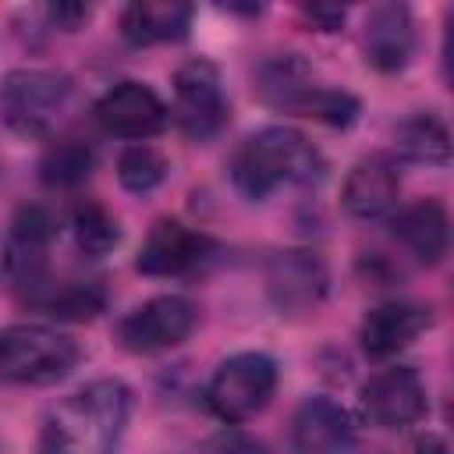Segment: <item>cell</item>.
Here are the masks:
<instances>
[{"instance_id":"cell-10","label":"cell","mask_w":454,"mask_h":454,"mask_svg":"<svg viewBox=\"0 0 454 454\" xmlns=\"http://www.w3.org/2000/svg\"><path fill=\"white\" fill-rule=\"evenodd\" d=\"M362 415L380 429H404L426 415V383L411 365H387L362 383Z\"/></svg>"},{"instance_id":"cell-12","label":"cell","mask_w":454,"mask_h":454,"mask_svg":"<svg viewBox=\"0 0 454 454\" xmlns=\"http://www.w3.org/2000/svg\"><path fill=\"white\" fill-rule=\"evenodd\" d=\"M326 287H330V273L316 252L287 248L266 262V294L273 309L287 316L312 312L326 298Z\"/></svg>"},{"instance_id":"cell-24","label":"cell","mask_w":454,"mask_h":454,"mask_svg":"<svg viewBox=\"0 0 454 454\" xmlns=\"http://www.w3.org/2000/svg\"><path fill=\"white\" fill-rule=\"evenodd\" d=\"M39 305L53 316V319H92L103 309V291L92 284H64L57 291H46L39 298Z\"/></svg>"},{"instance_id":"cell-13","label":"cell","mask_w":454,"mask_h":454,"mask_svg":"<svg viewBox=\"0 0 454 454\" xmlns=\"http://www.w3.org/2000/svg\"><path fill=\"white\" fill-rule=\"evenodd\" d=\"M209 252V238L184 227L181 220H156L138 248V273L145 277H181L188 270H195Z\"/></svg>"},{"instance_id":"cell-26","label":"cell","mask_w":454,"mask_h":454,"mask_svg":"<svg viewBox=\"0 0 454 454\" xmlns=\"http://www.w3.org/2000/svg\"><path fill=\"white\" fill-rule=\"evenodd\" d=\"M50 18L64 28H74L82 18H89V7L85 4H57V7H50Z\"/></svg>"},{"instance_id":"cell-1","label":"cell","mask_w":454,"mask_h":454,"mask_svg":"<svg viewBox=\"0 0 454 454\" xmlns=\"http://www.w3.org/2000/svg\"><path fill=\"white\" fill-rule=\"evenodd\" d=\"M131 415L121 380H92L67 394L39 429V454H117Z\"/></svg>"},{"instance_id":"cell-19","label":"cell","mask_w":454,"mask_h":454,"mask_svg":"<svg viewBox=\"0 0 454 454\" xmlns=\"http://www.w3.org/2000/svg\"><path fill=\"white\" fill-rule=\"evenodd\" d=\"M192 4L184 0H142L128 4L121 14V35L131 46H160L188 35Z\"/></svg>"},{"instance_id":"cell-23","label":"cell","mask_w":454,"mask_h":454,"mask_svg":"<svg viewBox=\"0 0 454 454\" xmlns=\"http://www.w3.org/2000/svg\"><path fill=\"white\" fill-rule=\"evenodd\" d=\"M117 177H121V184H124L128 192L145 195V192H153V188L167 177V160H163L153 145L135 142V145H128V149L121 153V160H117Z\"/></svg>"},{"instance_id":"cell-2","label":"cell","mask_w":454,"mask_h":454,"mask_svg":"<svg viewBox=\"0 0 454 454\" xmlns=\"http://www.w3.org/2000/svg\"><path fill=\"white\" fill-rule=\"evenodd\" d=\"M319 174V153L305 142V135L280 124L248 135L231 160V181L252 202L270 199L284 184H309Z\"/></svg>"},{"instance_id":"cell-21","label":"cell","mask_w":454,"mask_h":454,"mask_svg":"<svg viewBox=\"0 0 454 454\" xmlns=\"http://www.w3.org/2000/svg\"><path fill=\"white\" fill-rule=\"evenodd\" d=\"M96 167V153L89 142L82 138H64V142H53L43 160H39V177L43 184L50 188H74L82 184Z\"/></svg>"},{"instance_id":"cell-22","label":"cell","mask_w":454,"mask_h":454,"mask_svg":"<svg viewBox=\"0 0 454 454\" xmlns=\"http://www.w3.org/2000/svg\"><path fill=\"white\" fill-rule=\"evenodd\" d=\"M71 231H74V245H78L85 255H92V259L106 255V252L121 241L117 220H114L99 202H82V206H74Z\"/></svg>"},{"instance_id":"cell-18","label":"cell","mask_w":454,"mask_h":454,"mask_svg":"<svg viewBox=\"0 0 454 454\" xmlns=\"http://www.w3.org/2000/svg\"><path fill=\"white\" fill-rule=\"evenodd\" d=\"M390 234L426 266H436L450 245V220L436 199H419L394 213Z\"/></svg>"},{"instance_id":"cell-14","label":"cell","mask_w":454,"mask_h":454,"mask_svg":"<svg viewBox=\"0 0 454 454\" xmlns=\"http://www.w3.org/2000/svg\"><path fill=\"white\" fill-rule=\"evenodd\" d=\"M433 326V312L419 301H383L376 309L365 312L362 326H358V340L362 351L369 358H394L397 351H404L415 337H422Z\"/></svg>"},{"instance_id":"cell-11","label":"cell","mask_w":454,"mask_h":454,"mask_svg":"<svg viewBox=\"0 0 454 454\" xmlns=\"http://www.w3.org/2000/svg\"><path fill=\"white\" fill-rule=\"evenodd\" d=\"M92 117L114 138L145 142L167 128L170 114H167V103L145 82H117L96 99Z\"/></svg>"},{"instance_id":"cell-25","label":"cell","mask_w":454,"mask_h":454,"mask_svg":"<svg viewBox=\"0 0 454 454\" xmlns=\"http://www.w3.org/2000/svg\"><path fill=\"white\" fill-rule=\"evenodd\" d=\"M202 454H259V447H255L248 436L227 429V433H216V436L202 447Z\"/></svg>"},{"instance_id":"cell-5","label":"cell","mask_w":454,"mask_h":454,"mask_svg":"<svg viewBox=\"0 0 454 454\" xmlns=\"http://www.w3.org/2000/svg\"><path fill=\"white\" fill-rule=\"evenodd\" d=\"M273 390H277V362L262 351H238L213 369L206 383V404L220 422L238 426L259 415L270 404Z\"/></svg>"},{"instance_id":"cell-6","label":"cell","mask_w":454,"mask_h":454,"mask_svg":"<svg viewBox=\"0 0 454 454\" xmlns=\"http://www.w3.org/2000/svg\"><path fill=\"white\" fill-rule=\"evenodd\" d=\"M71 99V82L46 67H18L0 82V117L25 138H43L57 128Z\"/></svg>"},{"instance_id":"cell-3","label":"cell","mask_w":454,"mask_h":454,"mask_svg":"<svg viewBox=\"0 0 454 454\" xmlns=\"http://www.w3.org/2000/svg\"><path fill=\"white\" fill-rule=\"evenodd\" d=\"M78 362V344L57 326L14 323L0 330V383L50 387Z\"/></svg>"},{"instance_id":"cell-7","label":"cell","mask_w":454,"mask_h":454,"mask_svg":"<svg viewBox=\"0 0 454 454\" xmlns=\"http://www.w3.org/2000/svg\"><path fill=\"white\" fill-rule=\"evenodd\" d=\"M227 96L220 85V74L209 60H188L177 67L174 74V103H170V117L177 121V128L195 138L206 142L213 138L223 124H227Z\"/></svg>"},{"instance_id":"cell-28","label":"cell","mask_w":454,"mask_h":454,"mask_svg":"<svg viewBox=\"0 0 454 454\" xmlns=\"http://www.w3.org/2000/svg\"><path fill=\"white\" fill-rule=\"evenodd\" d=\"M411 454H447V443H443L436 433H426V436H419V440H415Z\"/></svg>"},{"instance_id":"cell-20","label":"cell","mask_w":454,"mask_h":454,"mask_svg":"<svg viewBox=\"0 0 454 454\" xmlns=\"http://www.w3.org/2000/svg\"><path fill=\"white\" fill-rule=\"evenodd\" d=\"M394 142H397V153L411 163L440 167L450 160V131L436 114H415V117L401 121Z\"/></svg>"},{"instance_id":"cell-15","label":"cell","mask_w":454,"mask_h":454,"mask_svg":"<svg viewBox=\"0 0 454 454\" xmlns=\"http://www.w3.org/2000/svg\"><path fill=\"white\" fill-rule=\"evenodd\" d=\"M397 195H401V174L387 153L362 156L348 170L344 188H340L344 209L358 220H376V216L390 213L397 206Z\"/></svg>"},{"instance_id":"cell-17","label":"cell","mask_w":454,"mask_h":454,"mask_svg":"<svg viewBox=\"0 0 454 454\" xmlns=\"http://www.w3.org/2000/svg\"><path fill=\"white\" fill-rule=\"evenodd\" d=\"M365 60L376 71H401L415 50V25L404 4H380L365 18Z\"/></svg>"},{"instance_id":"cell-27","label":"cell","mask_w":454,"mask_h":454,"mask_svg":"<svg viewBox=\"0 0 454 454\" xmlns=\"http://www.w3.org/2000/svg\"><path fill=\"white\" fill-rule=\"evenodd\" d=\"M305 14H309L312 21H319L323 32H330V28H337V25L344 21V7H309Z\"/></svg>"},{"instance_id":"cell-9","label":"cell","mask_w":454,"mask_h":454,"mask_svg":"<svg viewBox=\"0 0 454 454\" xmlns=\"http://www.w3.org/2000/svg\"><path fill=\"white\" fill-rule=\"evenodd\" d=\"M57 223L43 206H21L11 220L7 241H4V273L21 291H43L46 287V266H50V245H53Z\"/></svg>"},{"instance_id":"cell-8","label":"cell","mask_w":454,"mask_h":454,"mask_svg":"<svg viewBox=\"0 0 454 454\" xmlns=\"http://www.w3.org/2000/svg\"><path fill=\"white\" fill-rule=\"evenodd\" d=\"M199 323V309L181 294H160L131 309L117 323V340L131 355H156L188 340Z\"/></svg>"},{"instance_id":"cell-16","label":"cell","mask_w":454,"mask_h":454,"mask_svg":"<svg viewBox=\"0 0 454 454\" xmlns=\"http://www.w3.org/2000/svg\"><path fill=\"white\" fill-rule=\"evenodd\" d=\"M291 440L298 454H348L355 443L351 415L330 397H309L291 422Z\"/></svg>"},{"instance_id":"cell-4","label":"cell","mask_w":454,"mask_h":454,"mask_svg":"<svg viewBox=\"0 0 454 454\" xmlns=\"http://www.w3.org/2000/svg\"><path fill=\"white\" fill-rule=\"evenodd\" d=\"M259 96L277 110L316 117V121L333 124V128H348L355 121V114H358V99L355 96H348L340 89L316 85L309 78V67L298 64L294 57L270 60L259 71Z\"/></svg>"}]
</instances>
